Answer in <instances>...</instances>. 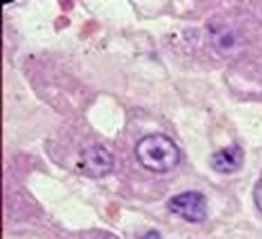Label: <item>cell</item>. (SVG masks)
Listing matches in <instances>:
<instances>
[{"label": "cell", "instance_id": "1", "mask_svg": "<svg viewBox=\"0 0 262 239\" xmlns=\"http://www.w3.org/2000/svg\"><path fill=\"white\" fill-rule=\"evenodd\" d=\"M134 155L146 170L157 174L170 172L172 168L180 165V159H182L180 147L176 145L174 140L159 132L140 138L134 147Z\"/></svg>", "mask_w": 262, "mask_h": 239}, {"label": "cell", "instance_id": "2", "mask_svg": "<svg viewBox=\"0 0 262 239\" xmlns=\"http://www.w3.org/2000/svg\"><path fill=\"white\" fill-rule=\"evenodd\" d=\"M167 207L174 216L182 218L186 222H191V224L203 222L209 214L207 197L199 191H184V193L170 197Z\"/></svg>", "mask_w": 262, "mask_h": 239}, {"label": "cell", "instance_id": "3", "mask_svg": "<svg viewBox=\"0 0 262 239\" xmlns=\"http://www.w3.org/2000/svg\"><path fill=\"white\" fill-rule=\"evenodd\" d=\"M80 170L92 178H103L110 172H113L115 159L110 149L103 145H90L80 153Z\"/></svg>", "mask_w": 262, "mask_h": 239}, {"label": "cell", "instance_id": "4", "mask_svg": "<svg viewBox=\"0 0 262 239\" xmlns=\"http://www.w3.org/2000/svg\"><path fill=\"white\" fill-rule=\"evenodd\" d=\"M212 46L214 50L219 52L220 56H235L239 54L241 48H243V38H241L239 31L233 29L232 25H220L212 31Z\"/></svg>", "mask_w": 262, "mask_h": 239}, {"label": "cell", "instance_id": "5", "mask_svg": "<svg viewBox=\"0 0 262 239\" xmlns=\"http://www.w3.org/2000/svg\"><path fill=\"white\" fill-rule=\"evenodd\" d=\"M243 165V149L237 144L222 147L216 153H212L211 167L220 174H232L239 170Z\"/></svg>", "mask_w": 262, "mask_h": 239}, {"label": "cell", "instance_id": "6", "mask_svg": "<svg viewBox=\"0 0 262 239\" xmlns=\"http://www.w3.org/2000/svg\"><path fill=\"white\" fill-rule=\"evenodd\" d=\"M253 197H255V205H256V209L262 212V180L256 182V186H255V191H253Z\"/></svg>", "mask_w": 262, "mask_h": 239}, {"label": "cell", "instance_id": "7", "mask_svg": "<svg viewBox=\"0 0 262 239\" xmlns=\"http://www.w3.org/2000/svg\"><path fill=\"white\" fill-rule=\"evenodd\" d=\"M140 239H161V233L155 232V230H151V232H147L146 235H142Z\"/></svg>", "mask_w": 262, "mask_h": 239}, {"label": "cell", "instance_id": "8", "mask_svg": "<svg viewBox=\"0 0 262 239\" xmlns=\"http://www.w3.org/2000/svg\"><path fill=\"white\" fill-rule=\"evenodd\" d=\"M96 239H117V237H113V235H110V233H100Z\"/></svg>", "mask_w": 262, "mask_h": 239}]
</instances>
